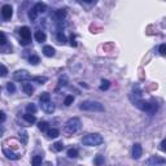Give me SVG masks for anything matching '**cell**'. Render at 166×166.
Masks as SVG:
<instances>
[{
  "mask_svg": "<svg viewBox=\"0 0 166 166\" xmlns=\"http://www.w3.org/2000/svg\"><path fill=\"white\" fill-rule=\"evenodd\" d=\"M22 91L26 93V95H32V92H34V87L31 86V83H24L22 84Z\"/></svg>",
  "mask_w": 166,
  "mask_h": 166,
  "instance_id": "13",
  "label": "cell"
},
{
  "mask_svg": "<svg viewBox=\"0 0 166 166\" xmlns=\"http://www.w3.org/2000/svg\"><path fill=\"white\" fill-rule=\"evenodd\" d=\"M19 35H21V38H22L21 44L22 45L29 44V42H30V39H31V31L27 26H22V27L19 29Z\"/></svg>",
  "mask_w": 166,
  "mask_h": 166,
  "instance_id": "5",
  "label": "cell"
},
{
  "mask_svg": "<svg viewBox=\"0 0 166 166\" xmlns=\"http://www.w3.org/2000/svg\"><path fill=\"white\" fill-rule=\"evenodd\" d=\"M1 16H3V18H5V19H9L13 16V9H12V6L11 5H8V4H5V5H3V8H1Z\"/></svg>",
  "mask_w": 166,
  "mask_h": 166,
  "instance_id": "9",
  "label": "cell"
},
{
  "mask_svg": "<svg viewBox=\"0 0 166 166\" xmlns=\"http://www.w3.org/2000/svg\"><path fill=\"white\" fill-rule=\"evenodd\" d=\"M143 155V148L142 145L139 144V143H135L134 145H132V158H135V160H139V158L142 157Z\"/></svg>",
  "mask_w": 166,
  "mask_h": 166,
  "instance_id": "7",
  "label": "cell"
},
{
  "mask_svg": "<svg viewBox=\"0 0 166 166\" xmlns=\"http://www.w3.org/2000/svg\"><path fill=\"white\" fill-rule=\"evenodd\" d=\"M165 144H166V140H162L161 144H160V149H161L162 152H165V149H166V148H165Z\"/></svg>",
  "mask_w": 166,
  "mask_h": 166,
  "instance_id": "38",
  "label": "cell"
},
{
  "mask_svg": "<svg viewBox=\"0 0 166 166\" xmlns=\"http://www.w3.org/2000/svg\"><path fill=\"white\" fill-rule=\"evenodd\" d=\"M68 157H70V158H77L78 157V151L77 149H74V148H71L68 151Z\"/></svg>",
  "mask_w": 166,
  "mask_h": 166,
  "instance_id": "26",
  "label": "cell"
},
{
  "mask_svg": "<svg viewBox=\"0 0 166 166\" xmlns=\"http://www.w3.org/2000/svg\"><path fill=\"white\" fill-rule=\"evenodd\" d=\"M42 109H43L45 113L51 114V113H53V112H55V104H53V103H51V101L42 103Z\"/></svg>",
  "mask_w": 166,
  "mask_h": 166,
  "instance_id": "10",
  "label": "cell"
},
{
  "mask_svg": "<svg viewBox=\"0 0 166 166\" xmlns=\"http://www.w3.org/2000/svg\"><path fill=\"white\" fill-rule=\"evenodd\" d=\"M80 110H87V112H104V105L99 101H82L79 105Z\"/></svg>",
  "mask_w": 166,
  "mask_h": 166,
  "instance_id": "2",
  "label": "cell"
},
{
  "mask_svg": "<svg viewBox=\"0 0 166 166\" xmlns=\"http://www.w3.org/2000/svg\"><path fill=\"white\" fill-rule=\"evenodd\" d=\"M37 17H38V13H37V11H35L34 8L30 9V11H29V18H30L31 21H35V19H37Z\"/></svg>",
  "mask_w": 166,
  "mask_h": 166,
  "instance_id": "27",
  "label": "cell"
},
{
  "mask_svg": "<svg viewBox=\"0 0 166 166\" xmlns=\"http://www.w3.org/2000/svg\"><path fill=\"white\" fill-rule=\"evenodd\" d=\"M38 127H39V130H40L42 132H47L48 131V123L47 122H39L38 123Z\"/></svg>",
  "mask_w": 166,
  "mask_h": 166,
  "instance_id": "23",
  "label": "cell"
},
{
  "mask_svg": "<svg viewBox=\"0 0 166 166\" xmlns=\"http://www.w3.org/2000/svg\"><path fill=\"white\" fill-rule=\"evenodd\" d=\"M47 135H48V138H51V139H56L57 136L60 135V131H58L57 129H51L47 131Z\"/></svg>",
  "mask_w": 166,
  "mask_h": 166,
  "instance_id": "17",
  "label": "cell"
},
{
  "mask_svg": "<svg viewBox=\"0 0 166 166\" xmlns=\"http://www.w3.org/2000/svg\"><path fill=\"white\" fill-rule=\"evenodd\" d=\"M70 44H71V47H77V42H75V37L74 35H71V38H70Z\"/></svg>",
  "mask_w": 166,
  "mask_h": 166,
  "instance_id": "36",
  "label": "cell"
},
{
  "mask_svg": "<svg viewBox=\"0 0 166 166\" xmlns=\"http://www.w3.org/2000/svg\"><path fill=\"white\" fill-rule=\"evenodd\" d=\"M4 121H5V114H4V112H1V110H0V123L4 122Z\"/></svg>",
  "mask_w": 166,
  "mask_h": 166,
  "instance_id": "37",
  "label": "cell"
},
{
  "mask_svg": "<svg viewBox=\"0 0 166 166\" xmlns=\"http://www.w3.org/2000/svg\"><path fill=\"white\" fill-rule=\"evenodd\" d=\"M160 55L161 56H165L166 55V44H161L160 45Z\"/></svg>",
  "mask_w": 166,
  "mask_h": 166,
  "instance_id": "35",
  "label": "cell"
},
{
  "mask_svg": "<svg viewBox=\"0 0 166 166\" xmlns=\"http://www.w3.org/2000/svg\"><path fill=\"white\" fill-rule=\"evenodd\" d=\"M24 119L26 122L29 123H34L35 121H37V118H35L34 114H30V113H26V114H24Z\"/></svg>",
  "mask_w": 166,
  "mask_h": 166,
  "instance_id": "18",
  "label": "cell"
},
{
  "mask_svg": "<svg viewBox=\"0 0 166 166\" xmlns=\"http://www.w3.org/2000/svg\"><path fill=\"white\" fill-rule=\"evenodd\" d=\"M110 87V82L108 79H103L101 80V84H100V90L101 91H106Z\"/></svg>",
  "mask_w": 166,
  "mask_h": 166,
  "instance_id": "20",
  "label": "cell"
},
{
  "mask_svg": "<svg viewBox=\"0 0 166 166\" xmlns=\"http://www.w3.org/2000/svg\"><path fill=\"white\" fill-rule=\"evenodd\" d=\"M73 101H74V96L69 95V96H66V97H65L64 104H65V105H66V106H69V105H71V104H73Z\"/></svg>",
  "mask_w": 166,
  "mask_h": 166,
  "instance_id": "30",
  "label": "cell"
},
{
  "mask_svg": "<svg viewBox=\"0 0 166 166\" xmlns=\"http://www.w3.org/2000/svg\"><path fill=\"white\" fill-rule=\"evenodd\" d=\"M34 9L37 11V13H44L47 11V5H45L44 3H37V4L34 5Z\"/></svg>",
  "mask_w": 166,
  "mask_h": 166,
  "instance_id": "15",
  "label": "cell"
},
{
  "mask_svg": "<svg viewBox=\"0 0 166 166\" xmlns=\"http://www.w3.org/2000/svg\"><path fill=\"white\" fill-rule=\"evenodd\" d=\"M8 75V69L4 65H0V77H6Z\"/></svg>",
  "mask_w": 166,
  "mask_h": 166,
  "instance_id": "31",
  "label": "cell"
},
{
  "mask_svg": "<svg viewBox=\"0 0 166 166\" xmlns=\"http://www.w3.org/2000/svg\"><path fill=\"white\" fill-rule=\"evenodd\" d=\"M43 53H44L47 57L55 56V48L52 47V45H44V48H43Z\"/></svg>",
  "mask_w": 166,
  "mask_h": 166,
  "instance_id": "14",
  "label": "cell"
},
{
  "mask_svg": "<svg viewBox=\"0 0 166 166\" xmlns=\"http://www.w3.org/2000/svg\"><path fill=\"white\" fill-rule=\"evenodd\" d=\"M35 39H37V42H39V43H43V42H45V39H47V35H45L44 31L38 30L35 32Z\"/></svg>",
  "mask_w": 166,
  "mask_h": 166,
  "instance_id": "12",
  "label": "cell"
},
{
  "mask_svg": "<svg viewBox=\"0 0 166 166\" xmlns=\"http://www.w3.org/2000/svg\"><path fill=\"white\" fill-rule=\"evenodd\" d=\"M39 99H40V101L42 103H47V101H51V95L48 92H43L40 95V97H39Z\"/></svg>",
  "mask_w": 166,
  "mask_h": 166,
  "instance_id": "22",
  "label": "cell"
},
{
  "mask_svg": "<svg viewBox=\"0 0 166 166\" xmlns=\"http://www.w3.org/2000/svg\"><path fill=\"white\" fill-rule=\"evenodd\" d=\"M135 105L139 109L149 113V114H155L158 109V105L156 103H148V101H144V100H135Z\"/></svg>",
  "mask_w": 166,
  "mask_h": 166,
  "instance_id": "3",
  "label": "cell"
},
{
  "mask_svg": "<svg viewBox=\"0 0 166 166\" xmlns=\"http://www.w3.org/2000/svg\"><path fill=\"white\" fill-rule=\"evenodd\" d=\"M65 17H66V12H65L64 9H58V11L55 12V18H56L57 21H63Z\"/></svg>",
  "mask_w": 166,
  "mask_h": 166,
  "instance_id": "16",
  "label": "cell"
},
{
  "mask_svg": "<svg viewBox=\"0 0 166 166\" xmlns=\"http://www.w3.org/2000/svg\"><path fill=\"white\" fill-rule=\"evenodd\" d=\"M31 80H34V82H38L39 84H44V83L48 80V78H47V77H34V78H31Z\"/></svg>",
  "mask_w": 166,
  "mask_h": 166,
  "instance_id": "21",
  "label": "cell"
},
{
  "mask_svg": "<svg viewBox=\"0 0 166 166\" xmlns=\"http://www.w3.org/2000/svg\"><path fill=\"white\" fill-rule=\"evenodd\" d=\"M57 40H58V43H66V37L64 35V32H61V31H58L57 32Z\"/></svg>",
  "mask_w": 166,
  "mask_h": 166,
  "instance_id": "25",
  "label": "cell"
},
{
  "mask_svg": "<svg viewBox=\"0 0 166 166\" xmlns=\"http://www.w3.org/2000/svg\"><path fill=\"white\" fill-rule=\"evenodd\" d=\"M29 61H30L31 65H38L39 63H40V58H39L38 56H35V55H32V56H30V58H29Z\"/></svg>",
  "mask_w": 166,
  "mask_h": 166,
  "instance_id": "28",
  "label": "cell"
},
{
  "mask_svg": "<svg viewBox=\"0 0 166 166\" xmlns=\"http://www.w3.org/2000/svg\"><path fill=\"white\" fill-rule=\"evenodd\" d=\"M42 161H43V157H42V156H34V157H32V166H40Z\"/></svg>",
  "mask_w": 166,
  "mask_h": 166,
  "instance_id": "19",
  "label": "cell"
},
{
  "mask_svg": "<svg viewBox=\"0 0 166 166\" xmlns=\"http://www.w3.org/2000/svg\"><path fill=\"white\" fill-rule=\"evenodd\" d=\"M80 129V119L79 118H70L65 123V131L69 134H74Z\"/></svg>",
  "mask_w": 166,
  "mask_h": 166,
  "instance_id": "4",
  "label": "cell"
},
{
  "mask_svg": "<svg viewBox=\"0 0 166 166\" xmlns=\"http://www.w3.org/2000/svg\"><path fill=\"white\" fill-rule=\"evenodd\" d=\"M26 110H27V113L32 114V113L37 112V106H35L34 104H27V105H26Z\"/></svg>",
  "mask_w": 166,
  "mask_h": 166,
  "instance_id": "29",
  "label": "cell"
},
{
  "mask_svg": "<svg viewBox=\"0 0 166 166\" xmlns=\"http://www.w3.org/2000/svg\"><path fill=\"white\" fill-rule=\"evenodd\" d=\"M53 148H55V151L60 152V151H63L64 149V144L63 143H60V142H57V143H55L53 144Z\"/></svg>",
  "mask_w": 166,
  "mask_h": 166,
  "instance_id": "32",
  "label": "cell"
},
{
  "mask_svg": "<svg viewBox=\"0 0 166 166\" xmlns=\"http://www.w3.org/2000/svg\"><path fill=\"white\" fill-rule=\"evenodd\" d=\"M5 43H6V37H5V34L0 31V45H4Z\"/></svg>",
  "mask_w": 166,
  "mask_h": 166,
  "instance_id": "34",
  "label": "cell"
},
{
  "mask_svg": "<svg viewBox=\"0 0 166 166\" xmlns=\"http://www.w3.org/2000/svg\"><path fill=\"white\" fill-rule=\"evenodd\" d=\"M103 142L104 139L100 134H87L82 138L83 145H87V147H97V145L103 144Z\"/></svg>",
  "mask_w": 166,
  "mask_h": 166,
  "instance_id": "1",
  "label": "cell"
},
{
  "mask_svg": "<svg viewBox=\"0 0 166 166\" xmlns=\"http://www.w3.org/2000/svg\"><path fill=\"white\" fill-rule=\"evenodd\" d=\"M3 134H4V129L0 126V136H3Z\"/></svg>",
  "mask_w": 166,
  "mask_h": 166,
  "instance_id": "39",
  "label": "cell"
},
{
  "mask_svg": "<svg viewBox=\"0 0 166 166\" xmlns=\"http://www.w3.org/2000/svg\"><path fill=\"white\" fill-rule=\"evenodd\" d=\"M93 162H95L96 166H101L104 164V157H103L101 155H97L96 157H95V160H93Z\"/></svg>",
  "mask_w": 166,
  "mask_h": 166,
  "instance_id": "24",
  "label": "cell"
},
{
  "mask_svg": "<svg viewBox=\"0 0 166 166\" xmlns=\"http://www.w3.org/2000/svg\"><path fill=\"white\" fill-rule=\"evenodd\" d=\"M13 78L16 80H25V79H30V75L26 70H17L14 74H13Z\"/></svg>",
  "mask_w": 166,
  "mask_h": 166,
  "instance_id": "8",
  "label": "cell"
},
{
  "mask_svg": "<svg viewBox=\"0 0 166 166\" xmlns=\"http://www.w3.org/2000/svg\"><path fill=\"white\" fill-rule=\"evenodd\" d=\"M165 158L160 157V156H152L151 158H148L147 165L148 166H164L165 165Z\"/></svg>",
  "mask_w": 166,
  "mask_h": 166,
  "instance_id": "6",
  "label": "cell"
},
{
  "mask_svg": "<svg viewBox=\"0 0 166 166\" xmlns=\"http://www.w3.org/2000/svg\"><path fill=\"white\" fill-rule=\"evenodd\" d=\"M6 90H8L11 93L14 92V91H16V86H14V83H11V82H9L8 84H6Z\"/></svg>",
  "mask_w": 166,
  "mask_h": 166,
  "instance_id": "33",
  "label": "cell"
},
{
  "mask_svg": "<svg viewBox=\"0 0 166 166\" xmlns=\"http://www.w3.org/2000/svg\"><path fill=\"white\" fill-rule=\"evenodd\" d=\"M3 153H4L5 157L9 158V160H19V157H21L19 155L14 153V152H12V151H9V149H4V151H3Z\"/></svg>",
  "mask_w": 166,
  "mask_h": 166,
  "instance_id": "11",
  "label": "cell"
}]
</instances>
